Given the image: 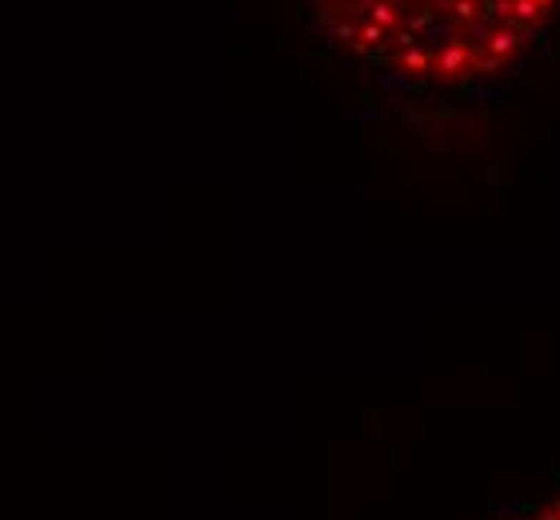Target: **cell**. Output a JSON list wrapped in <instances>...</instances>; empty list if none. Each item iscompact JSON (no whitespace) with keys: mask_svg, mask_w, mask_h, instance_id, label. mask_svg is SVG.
<instances>
[{"mask_svg":"<svg viewBox=\"0 0 560 520\" xmlns=\"http://www.w3.org/2000/svg\"><path fill=\"white\" fill-rule=\"evenodd\" d=\"M556 0H320L336 44L420 81H469L509 64Z\"/></svg>","mask_w":560,"mask_h":520,"instance_id":"cell-1","label":"cell"}]
</instances>
